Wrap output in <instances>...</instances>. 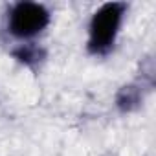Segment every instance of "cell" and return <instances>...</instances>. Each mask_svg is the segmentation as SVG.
Here are the masks:
<instances>
[{"label":"cell","mask_w":156,"mask_h":156,"mask_svg":"<svg viewBox=\"0 0 156 156\" xmlns=\"http://www.w3.org/2000/svg\"><path fill=\"white\" fill-rule=\"evenodd\" d=\"M127 6L121 2L103 4L92 17L88 26V51L105 55L116 42Z\"/></svg>","instance_id":"obj_1"},{"label":"cell","mask_w":156,"mask_h":156,"mask_svg":"<svg viewBox=\"0 0 156 156\" xmlns=\"http://www.w3.org/2000/svg\"><path fill=\"white\" fill-rule=\"evenodd\" d=\"M50 24V11L37 2H19L8 17L9 33L17 39H31Z\"/></svg>","instance_id":"obj_2"},{"label":"cell","mask_w":156,"mask_h":156,"mask_svg":"<svg viewBox=\"0 0 156 156\" xmlns=\"http://www.w3.org/2000/svg\"><path fill=\"white\" fill-rule=\"evenodd\" d=\"M13 55H15L17 61H20V62L31 66V64L39 62V61L44 57V51H42L41 48L33 46V44H22L20 48H17V50L13 51Z\"/></svg>","instance_id":"obj_3"},{"label":"cell","mask_w":156,"mask_h":156,"mask_svg":"<svg viewBox=\"0 0 156 156\" xmlns=\"http://www.w3.org/2000/svg\"><path fill=\"white\" fill-rule=\"evenodd\" d=\"M141 101V94L136 87H123L118 94V107L121 110H132Z\"/></svg>","instance_id":"obj_4"}]
</instances>
